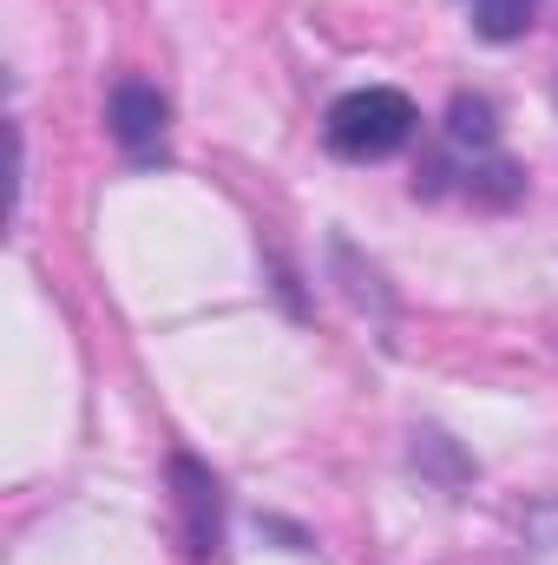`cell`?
<instances>
[{
  "label": "cell",
  "mask_w": 558,
  "mask_h": 565,
  "mask_svg": "<svg viewBox=\"0 0 558 565\" xmlns=\"http://www.w3.org/2000/svg\"><path fill=\"white\" fill-rule=\"evenodd\" d=\"M415 126H420V113L408 93H395V86H355V93H342L329 106L322 145L335 158H348V164H382V158H395L401 145L415 139Z\"/></svg>",
  "instance_id": "obj_1"
},
{
  "label": "cell",
  "mask_w": 558,
  "mask_h": 565,
  "mask_svg": "<svg viewBox=\"0 0 558 565\" xmlns=\"http://www.w3.org/2000/svg\"><path fill=\"white\" fill-rule=\"evenodd\" d=\"M171 507H178V540H184V553L197 565L217 559V546H224V487H217V473H211L204 460L171 454Z\"/></svg>",
  "instance_id": "obj_2"
},
{
  "label": "cell",
  "mask_w": 558,
  "mask_h": 565,
  "mask_svg": "<svg viewBox=\"0 0 558 565\" xmlns=\"http://www.w3.org/2000/svg\"><path fill=\"white\" fill-rule=\"evenodd\" d=\"M106 126H112V139L132 164H158L164 139H171V106L151 79H119L112 99H106Z\"/></svg>",
  "instance_id": "obj_3"
},
{
  "label": "cell",
  "mask_w": 558,
  "mask_h": 565,
  "mask_svg": "<svg viewBox=\"0 0 558 565\" xmlns=\"http://www.w3.org/2000/svg\"><path fill=\"white\" fill-rule=\"evenodd\" d=\"M447 139L460 145V151H473V158H486V151L500 145V126H493V106H486L480 93H460V99L447 106Z\"/></svg>",
  "instance_id": "obj_4"
},
{
  "label": "cell",
  "mask_w": 558,
  "mask_h": 565,
  "mask_svg": "<svg viewBox=\"0 0 558 565\" xmlns=\"http://www.w3.org/2000/svg\"><path fill=\"white\" fill-rule=\"evenodd\" d=\"M473 7V33L480 40H519L539 13V0H466Z\"/></svg>",
  "instance_id": "obj_5"
},
{
  "label": "cell",
  "mask_w": 558,
  "mask_h": 565,
  "mask_svg": "<svg viewBox=\"0 0 558 565\" xmlns=\"http://www.w3.org/2000/svg\"><path fill=\"white\" fill-rule=\"evenodd\" d=\"M519 546H526V565H558V500H539L526 513Z\"/></svg>",
  "instance_id": "obj_6"
}]
</instances>
